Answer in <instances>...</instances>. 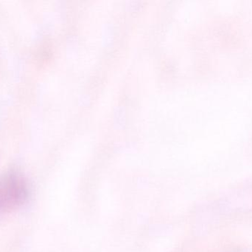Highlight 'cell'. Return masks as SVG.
I'll return each instance as SVG.
<instances>
[{
	"mask_svg": "<svg viewBox=\"0 0 252 252\" xmlns=\"http://www.w3.org/2000/svg\"><path fill=\"white\" fill-rule=\"evenodd\" d=\"M28 197V183L21 175L8 173L0 176V213L16 210Z\"/></svg>",
	"mask_w": 252,
	"mask_h": 252,
	"instance_id": "cell-1",
	"label": "cell"
}]
</instances>
